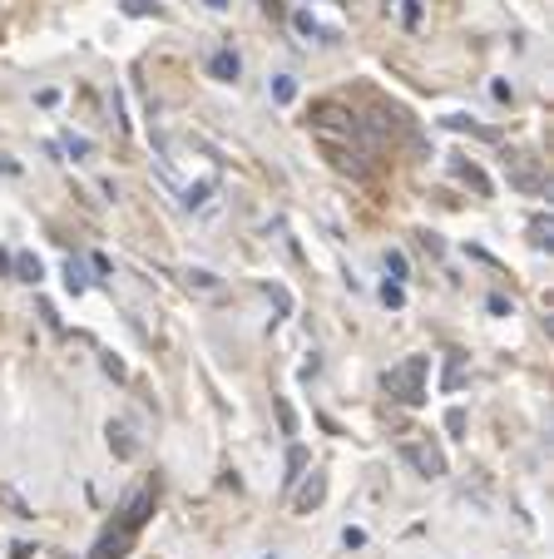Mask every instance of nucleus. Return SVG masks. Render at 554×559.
I'll return each instance as SVG.
<instances>
[{"mask_svg": "<svg viewBox=\"0 0 554 559\" xmlns=\"http://www.w3.org/2000/svg\"><path fill=\"white\" fill-rule=\"evenodd\" d=\"M426 356H406L401 366H391L386 376H381V386L396 396V401H406V406H416V401H426Z\"/></svg>", "mask_w": 554, "mask_h": 559, "instance_id": "1", "label": "nucleus"}, {"mask_svg": "<svg viewBox=\"0 0 554 559\" xmlns=\"http://www.w3.org/2000/svg\"><path fill=\"white\" fill-rule=\"evenodd\" d=\"M401 460H406V465H416L426 480H441V475H445L441 446H431V441H421V436H406V441H401Z\"/></svg>", "mask_w": 554, "mask_h": 559, "instance_id": "2", "label": "nucleus"}, {"mask_svg": "<svg viewBox=\"0 0 554 559\" xmlns=\"http://www.w3.org/2000/svg\"><path fill=\"white\" fill-rule=\"evenodd\" d=\"M322 495H327V475H322V470H312V475H307V485H302V495L292 500V510H297V515H307V510H317V505H322Z\"/></svg>", "mask_w": 554, "mask_h": 559, "instance_id": "3", "label": "nucleus"}, {"mask_svg": "<svg viewBox=\"0 0 554 559\" xmlns=\"http://www.w3.org/2000/svg\"><path fill=\"white\" fill-rule=\"evenodd\" d=\"M208 70H213V80H223V85H233V80L243 75V60H238L233 50H213V55H208Z\"/></svg>", "mask_w": 554, "mask_h": 559, "instance_id": "4", "label": "nucleus"}, {"mask_svg": "<svg viewBox=\"0 0 554 559\" xmlns=\"http://www.w3.org/2000/svg\"><path fill=\"white\" fill-rule=\"evenodd\" d=\"M292 25H297L302 35H312V40H322V45H332V40H336L332 30H322V25H317V15H312V10H297V15H292Z\"/></svg>", "mask_w": 554, "mask_h": 559, "instance_id": "5", "label": "nucleus"}, {"mask_svg": "<svg viewBox=\"0 0 554 559\" xmlns=\"http://www.w3.org/2000/svg\"><path fill=\"white\" fill-rule=\"evenodd\" d=\"M110 446H114V455H124V460H129V455H134V436H129V426H124V421H110Z\"/></svg>", "mask_w": 554, "mask_h": 559, "instance_id": "6", "label": "nucleus"}, {"mask_svg": "<svg viewBox=\"0 0 554 559\" xmlns=\"http://www.w3.org/2000/svg\"><path fill=\"white\" fill-rule=\"evenodd\" d=\"M10 262H15V272H20V282H40V272H45V267H40V257H30V252L10 257Z\"/></svg>", "mask_w": 554, "mask_h": 559, "instance_id": "7", "label": "nucleus"}, {"mask_svg": "<svg viewBox=\"0 0 554 559\" xmlns=\"http://www.w3.org/2000/svg\"><path fill=\"white\" fill-rule=\"evenodd\" d=\"M267 90H272V100H277V105H292V95H297L292 75H272V85H267Z\"/></svg>", "mask_w": 554, "mask_h": 559, "instance_id": "8", "label": "nucleus"}, {"mask_svg": "<svg viewBox=\"0 0 554 559\" xmlns=\"http://www.w3.org/2000/svg\"><path fill=\"white\" fill-rule=\"evenodd\" d=\"M510 164H515V183H520V188H540V174L525 164V154H515Z\"/></svg>", "mask_w": 554, "mask_h": 559, "instance_id": "9", "label": "nucleus"}, {"mask_svg": "<svg viewBox=\"0 0 554 559\" xmlns=\"http://www.w3.org/2000/svg\"><path fill=\"white\" fill-rule=\"evenodd\" d=\"M302 465H307V450L292 446V450H287V475H282V480H287V485H292V480H302Z\"/></svg>", "mask_w": 554, "mask_h": 559, "instance_id": "10", "label": "nucleus"}, {"mask_svg": "<svg viewBox=\"0 0 554 559\" xmlns=\"http://www.w3.org/2000/svg\"><path fill=\"white\" fill-rule=\"evenodd\" d=\"M386 272H391V282H406V252H386Z\"/></svg>", "mask_w": 554, "mask_h": 559, "instance_id": "11", "label": "nucleus"}, {"mask_svg": "<svg viewBox=\"0 0 554 559\" xmlns=\"http://www.w3.org/2000/svg\"><path fill=\"white\" fill-rule=\"evenodd\" d=\"M65 282H70V292H85V287H90V277H85V267H80L75 257H70V267H65Z\"/></svg>", "mask_w": 554, "mask_h": 559, "instance_id": "12", "label": "nucleus"}, {"mask_svg": "<svg viewBox=\"0 0 554 559\" xmlns=\"http://www.w3.org/2000/svg\"><path fill=\"white\" fill-rule=\"evenodd\" d=\"M208 193H213V183H193V188L183 193V203H188V208H203V203H208Z\"/></svg>", "mask_w": 554, "mask_h": 559, "instance_id": "13", "label": "nucleus"}, {"mask_svg": "<svg viewBox=\"0 0 554 559\" xmlns=\"http://www.w3.org/2000/svg\"><path fill=\"white\" fill-rule=\"evenodd\" d=\"M381 302H386V307H401V302H406L401 282H386V287H381Z\"/></svg>", "mask_w": 554, "mask_h": 559, "instance_id": "14", "label": "nucleus"}, {"mask_svg": "<svg viewBox=\"0 0 554 559\" xmlns=\"http://www.w3.org/2000/svg\"><path fill=\"white\" fill-rule=\"evenodd\" d=\"M188 282H193V287H203V292H208V287H218V277H213V272H203V267H193V272H188Z\"/></svg>", "mask_w": 554, "mask_h": 559, "instance_id": "15", "label": "nucleus"}, {"mask_svg": "<svg viewBox=\"0 0 554 559\" xmlns=\"http://www.w3.org/2000/svg\"><path fill=\"white\" fill-rule=\"evenodd\" d=\"M341 545H346V550H361V545H366V530H351V525H346V530H341Z\"/></svg>", "mask_w": 554, "mask_h": 559, "instance_id": "16", "label": "nucleus"}, {"mask_svg": "<svg viewBox=\"0 0 554 559\" xmlns=\"http://www.w3.org/2000/svg\"><path fill=\"white\" fill-rule=\"evenodd\" d=\"M401 20L416 25V20H421V0H406V5H401Z\"/></svg>", "mask_w": 554, "mask_h": 559, "instance_id": "17", "label": "nucleus"}, {"mask_svg": "<svg viewBox=\"0 0 554 559\" xmlns=\"http://www.w3.org/2000/svg\"><path fill=\"white\" fill-rule=\"evenodd\" d=\"M124 10H129V15H149V10L159 15V5H144V0H124Z\"/></svg>", "mask_w": 554, "mask_h": 559, "instance_id": "18", "label": "nucleus"}, {"mask_svg": "<svg viewBox=\"0 0 554 559\" xmlns=\"http://www.w3.org/2000/svg\"><path fill=\"white\" fill-rule=\"evenodd\" d=\"M277 416H282V431H287V436H297V421H292V411H287L282 401H277Z\"/></svg>", "mask_w": 554, "mask_h": 559, "instance_id": "19", "label": "nucleus"}, {"mask_svg": "<svg viewBox=\"0 0 554 559\" xmlns=\"http://www.w3.org/2000/svg\"><path fill=\"white\" fill-rule=\"evenodd\" d=\"M70 154H80V159H90V139H75V134H70Z\"/></svg>", "mask_w": 554, "mask_h": 559, "instance_id": "20", "label": "nucleus"}, {"mask_svg": "<svg viewBox=\"0 0 554 559\" xmlns=\"http://www.w3.org/2000/svg\"><path fill=\"white\" fill-rule=\"evenodd\" d=\"M203 5H208V10H228V0H203Z\"/></svg>", "mask_w": 554, "mask_h": 559, "instance_id": "21", "label": "nucleus"}]
</instances>
